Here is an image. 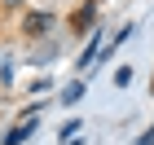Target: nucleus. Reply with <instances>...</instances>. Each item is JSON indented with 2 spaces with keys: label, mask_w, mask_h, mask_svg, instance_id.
I'll list each match as a JSON object with an SVG mask.
<instances>
[{
  "label": "nucleus",
  "mask_w": 154,
  "mask_h": 145,
  "mask_svg": "<svg viewBox=\"0 0 154 145\" xmlns=\"http://www.w3.org/2000/svg\"><path fill=\"white\" fill-rule=\"evenodd\" d=\"M31 132H35V123H18V128H13V132L5 136V145H22V141H26Z\"/></svg>",
  "instance_id": "nucleus-2"
},
{
  "label": "nucleus",
  "mask_w": 154,
  "mask_h": 145,
  "mask_svg": "<svg viewBox=\"0 0 154 145\" xmlns=\"http://www.w3.org/2000/svg\"><path fill=\"white\" fill-rule=\"evenodd\" d=\"M79 97H84V84H71V88H66V92H62V101H66V106H75Z\"/></svg>",
  "instance_id": "nucleus-3"
},
{
  "label": "nucleus",
  "mask_w": 154,
  "mask_h": 145,
  "mask_svg": "<svg viewBox=\"0 0 154 145\" xmlns=\"http://www.w3.org/2000/svg\"><path fill=\"white\" fill-rule=\"evenodd\" d=\"M48 26H53V18H48V13H31V18H26V35H44Z\"/></svg>",
  "instance_id": "nucleus-1"
},
{
  "label": "nucleus",
  "mask_w": 154,
  "mask_h": 145,
  "mask_svg": "<svg viewBox=\"0 0 154 145\" xmlns=\"http://www.w3.org/2000/svg\"><path fill=\"white\" fill-rule=\"evenodd\" d=\"M137 145H154V123H150V132H145V136H141Z\"/></svg>",
  "instance_id": "nucleus-5"
},
{
  "label": "nucleus",
  "mask_w": 154,
  "mask_h": 145,
  "mask_svg": "<svg viewBox=\"0 0 154 145\" xmlns=\"http://www.w3.org/2000/svg\"><path fill=\"white\" fill-rule=\"evenodd\" d=\"M93 13H97V5H84V9L75 13V22H79V26H88V22H93Z\"/></svg>",
  "instance_id": "nucleus-4"
}]
</instances>
